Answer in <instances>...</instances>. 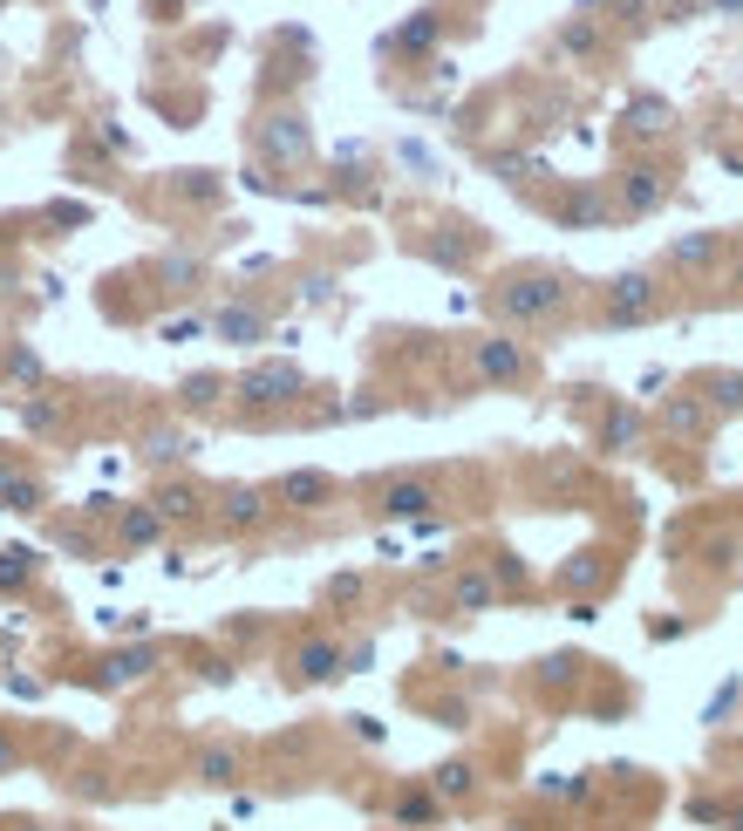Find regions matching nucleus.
Segmentation results:
<instances>
[{
    "mask_svg": "<svg viewBox=\"0 0 743 831\" xmlns=\"http://www.w3.org/2000/svg\"><path fill=\"white\" fill-rule=\"evenodd\" d=\"M560 300H566V287L553 280V273H526V280H512V287L491 294V307L505 313V321H539V313H553Z\"/></svg>",
    "mask_w": 743,
    "mask_h": 831,
    "instance_id": "nucleus-1",
    "label": "nucleus"
},
{
    "mask_svg": "<svg viewBox=\"0 0 743 831\" xmlns=\"http://www.w3.org/2000/svg\"><path fill=\"white\" fill-rule=\"evenodd\" d=\"M648 307H655V280H648V273H620V280L607 287V321H641Z\"/></svg>",
    "mask_w": 743,
    "mask_h": 831,
    "instance_id": "nucleus-2",
    "label": "nucleus"
},
{
    "mask_svg": "<svg viewBox=\"0 0 743 831\" xmlns=\"http://www.w3.org/2000/svg\"><path fill=\"white\" fill-rule=\"evenodd\" d=\"M294 388H300L294 369H253V375L240 382V395H246V403H259V409H266V403H287Z\"/></svg>",
    "mask_w": 743,
    "mask_h": 831,
    "instance_id": "nucleus-3",
    "label": "nucleus"
},
{
    "mask_svg": "<svg viewBox=\"0 0 743 831\" xmlns=\"http://www.w3.org/2000/svg\"><path fill=\"white\" fill-rule=\"evenodd\" d=\"M661 191H669V184H661V171H628V178H620V198H628V212H655L661 205Z\"/></svg>",
    "mask_w": 743,
    "mask_h": 831,
    "instance_id": "nucleus-4",
    "label": "nucleus"
},
{
    "mask_svg": "<svg viewBox=\"0 0 743 831\" xmlns=\"http://www.w3.org/2000/svg\"><path fill=\"white\" fill-rule=\"evenodd\" d=\"M478 369H485L491 382H519V369H526V354H519L512 341H485V348H478Z\"/></svg>",
    "mask_w": 743,
    "mask_h": 831,
    "instance_id": "nucleus-5",
    "label": "nucleus"
},
{
    "mask_svg": "<svg viewBox=\"0 0 743 831\" xmlns=\"http://www.w3.org/2000/svg\"><path fill=\"white\" fill-rule=\"evenodd\" d=\"M328 491H335V484L321 478V470H300V478H287V484H280V504H294V511H315Z\"/></svg>",
    "mask_w": 743,
    "mask_h": 831,
    "instance_id": "nucleus-6",
    "label": "nucleus"
},
{
    "mask_svg": "<svg viewBox=\"0 0 743 831\" xmlns=\"http://www.w3.org/2000/svg\"><path fill=\"white\" fill-rule=\"evenodd\" d=\"M0 504H8V511H42V484L0 464Z\"/></svg>",
    "mask_w": 743,
    "mask_h": 831,
    "instance_id": "nucleus-7",
    "label": "nucleus"
},
{
    "mask_svg": "<svg viewBox=\"0 0 743 831\" xmlns=\"http://www.w3.org/2000/svg\"><path fill=\"white\" fill-rule=\"evenodd\" d=\"M335 668H341V654L328 641H307L300 648V682H321V675H335Z\"/></svg>",
    "mask_w": 743,
    "mask_h": 831,
    "instance_id": "nucleus-8",
    "label": "nucleus"
},
{
    "mask_svg": "<svg viewBox=\"0 0 743 831\" xmlns=\"http://www.w3.org/2000/svg\"><path fill=\"white\" fill-rule=\"evenodd\" d=\"M266 150H273V157H307V137H300L294 116H280V124L266 130Z\"/></svg>",
    "mask_w": 743,
    "mask_h": 831,
    "instance_id": "nucleus-9",
    "label": "nucleus"
},
{
    "mask_svg": "<svg viewBox=\"0 0 743 831\" xmlns=\"http://www.w3.org/2000/svg\"><path fill=\"white\" fill-rule=\"evenodd\" d=\"M628 124H635L641 137H661V130H669V103H655V96H641V103L628 109Z\"/></svg>",
    "mask_w": 743,
    "mask_h": 831,
    "instance_id": "nucleus-10",
    "label": "nucleus"
},
{
    "mask_svg": "<svg viewBox=\"0 0 743 831\" xmlns=\"http://www.w3.org/2000/svg\"><path fill=\"white\" fill-rule=\"evenodd\" d=\"M150 504H158L164 519H191V511H199V491H191V484H164V491L150 498Z\"/></svg>",
    "mask_w": 743,
    "mask_h": 831,
    "instance_id": "nucleus-11",
    "label": "nucleus"
},
{
    "mask_svg": "<svg viewBox=\"0 0 743 831\" xmlns=\"http://www.w3.org/2000/svg\"><path fill=\"white\" fill-rule=\"evenodd\" d=\"M382 504H389V511H396V519H416V511L429 504V484H396V491H389Z\"/></svg>",
    "mask_w": 743,
    "mask_h": 831,
    "instance_id": "nucleus-12",
    "label": "nucleus"
},
{
    "mask_svg": "<svg viewBox=\"0 0 743 831\" xmlns=\"http://www.w3.org/2000/svg\"><path fill=\"white\" fill-rule=\"evenodd\" d=\"M158 519H164L158 504H150V511H124V539H130V545H150V539H158Z\"/></svg>",
    "mask_w": 743,
    "mask_h": 831,
    "instance_id": "nucleus-13",
    "label": "nucleus"
},
{
    "mask_svg": "<svg viewBox=\"0 0 743 831\" xmlns=\"http://www.w3.org/2000/svg\"><path fill=\"white\" fill-rule=\"evenodd\" d=\"M669 259H676V266H710V259H717V232H702V239H682Z\"/></svg>",
    "mask_w": 743,
    "mask_h": 831,
    "instance_id": "nucleus-14",
    "label": "nucleus"
},
{
    "mask_svg": "<svg viewBox=\"0 0 743 831\" xmlns=\"http://www.w3.org/2000/svg\"><path fill=\"white\" fill-rule=\"evenodd\" d=\"M259 511H266L259 491H232V498H225V519H232V525H259Z\"/></svg>",
    "mask_w": 743,
    "mask_h": 831,
    "instance_id": "nucleus-15",
    "label": "nucleus"
},
{
    "mask_svg": "<svg viewBox=\"0 0 743 831\" xmlns=\"http://www.w3.org/2000/svg\"><path fill=\"white\" fill-rule=\"evenodd\" d=\"M212 403H219V382L212 375H191L184 382V409H212Z\"/></svg>",
    "mask_w": 743,
    "mask_h": 831,
    "instance_id": "nucleus-16",
    "label": "nucleus"
},
{
    "mask_svg": "<svg viewBox=\"0 0 743 831\" xmlns=\"http://www.w3.org/2000/svg\"><path fill=\"white\" fill-rule=\"evenodd\" d=\"M199 777H205V784H232V749H205V757H199Z\"/></svg>",
    "mask_w": 743,
    "mask_h": 831,
    "instance_id": "nucleus-17",
    "label": "nucleus"
},
{
    "mask_svg": "<svg viewBox=\"0 0 743 831\" xmlns=\"http://www.w3.org/2000/svg\"><path fill=\"white\" fill-rule=\"evenodd\" d=\"M144 668H150V654H144V648H130V654H116V661H109V682H137Z\"/></svg>",
    "mask_w": 743,
    "mask_h": 831,
    "instance_id": "nucleus-18",
    "label": "nucleus"
},
{
    "mask_svg": "<svg viewBox=\"0 0 743 831\" xmlns=\"http://www.w3.org/2000/svg\"><path fill=\"white\" fill-rule=\"evenodd\" d=\"M457 607H491V579H457Z\"/></svg>",
    "mask_w": 743,
    "mask_h": 831,
    "instance_id": "nucleus-19",
    "label": "nucleus"
},
{
    "mask_svg": "<svg viewBox=\"0 0 743 831\" xmlns=\"http://www.w3.org/2000/svg\"><path fill=\"white\" fill-rule=\"evenodd\" d=\"M28 552H0V586H28Z\"/></svg>",
    "mask_w": 743,
    "mask_h": 831,
    "instance_id": "nucleus-20",
    "label": "nucleus"
},
{
    "mask_svg": "<svg viewBox=\"0 0 743 831\" xmlns=\"http://www.w3.org/2000/svg\"><path fill=\"white\" fill-rule=\"evenodd\" d=\"M191 444H184V429H158V437H150V457H184Z\"/></svg>",
    "mask_w": 743,
    "mask_h": 831,
    "instance_id": "nucleus-21",
    "label": "nucleus"
},
{
    "mask_svg": "<svg viewBox=\"0 0 743 831\" xmlns=\"http://www.w3.org/2000/svg\"><path fill=\"white\" fill-rule=\"evenodd\" d=\"M219 334H240V341H253V334H259V313H225V321H219Z\"/></svg>",
    "mask_w": 743,
    "mask_h": 831,
    "instance_id": "nucleus-22",
    "label": "nucleus"
},
{
    "mask_svg": "<svg viewBox=\"0 0 743 831\" xmlns=\"http://www.w3.org/2000/svg\"><path fill=\"white\" fill-rule=\"evenodd\" d=\"M437 790H450V798H464V790H471V770H464V764L437 770Z\"/></svg>",
    "mask_w": 743,
    "mask_h": 831,
    "instance_id": "nucleus-23",
    "label": "nucleus"
},
{
    "mask_svg": "<svg viewBox=\"0 0 743 831\" xmlns=\"http://www.w3.org/2000/svg\"><path fill=\"white\" fill-rule=\"evenodd\" d=\"M178 191H184V198H212V178H205V171H184Z\"/></svg>",
    "mask_w": 743,
    "mask_h": 831,
    "instance_id": "nucleus-24",
    "label": "nucleus"
},
{
    "mask_svg": "<svg viewBox=\"0 0 743 831\" xmlns=\"http://www.w3.org/2000/svg\"><path fill=\"white\" fill-rule=\"evenodd\" d=\"M560 219H580V225H586V219H601V205H594V198H573V205H566Z\"/></svg>",
    "mask_w": 743,
    "mask_h": 831,
    "instance_id": "nucleus-25",
    "label": "nucleus"
},
{
    "mask_svg": "<svg viewBox=\"0 0 743 831\" xmlns=\"http://www.w3.org/2000/svg\"><path fill=\"white\" fill-rule=\"evenodd\" d=\"M669 423H676V429H696V423H702V409H696V403H676V409H669Z\"/></svg>",
    "mask_w": 743,
    "mask_h": 831,
    "instance_id": "nucleus-26",
    "label": "nucleus"
},
{
    "mask_svg": "<svg viewBox=\"0 0 743 831\" xmlns=\"http://www.w3.org/2000/svg\"><path fill=\"white\" fill-rule=\"evenodd\" d=\"M8 764H14V743H8V736H0V770H8Z\"/></svg>",
    "mask_w": 743,
    "mask_h": 831,
    "instance_id": "nucleus-27",
    "label": "nucleus"
},
{
    "mask_svg": "<svg viewBox=\"0 0 743 831\" xmlns=\"http://www.w3.org/2000/svg\"><path fill=\"white\" fill-rule=\"evenodd\" d=\"M736 287H743V259H736Z\"/></svg>",
    "mask_w": 743,
    "mask_h": 831,
    "instance_id": "nucleus-28",
    "label": "nucleus"
}]
</instances>
